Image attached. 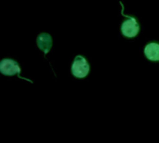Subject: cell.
I'll return each mask as SVG.
<instances>
[{
	"label": "cell",
	"mask_w": 159,
	"mask_h": 143,
	"mask_svg": "<svg viewBox=\"0 0 159 143\" xmlns=\"http://www.w3.org/2000/svg\"><path fill=\"white\" fill-rule=\"evenodd\" d=\"M144 54L146 58L152 61L159 60V44L156 42L149 43L144 48Z\"/></svg>",
	"instance_id": "cell-5"
},
{
	"label": "cell",
	"mask_w": 159,
	"mask_h": 143,
	"mask_svg": "<svg viewBox=\"0 0 159 143\" xmlns=\"http://www.w3.org/2000/svg\"><path fill=\"white\" fill-rule=\"evenodd\" d=\"M0 72L5 75H19L20 73V68L17 61L10 59H4L0 62Z\"/></svg>",
	"instance_id": "cell-3"
},
{
	"label": "cell",
	"mask_w": 159,
	"mask_h": 143,
	"mask_svg": "<svg viewBox=\"0 0 159 143\" xmlns=\"http://www.w3.org/2000/svg\"><path fill=\"white\" fill-rule=\"evenodd\" d=\"M36 44H37V47H39V49H41L45 54H47L49 52V50L52 47V37L48 34L42 33L37 36Z\"/></svg>",
	"instance_id": "cell-4"
},
{
	"label": "cell",
	"mask_w": 159,
	"mask_h": 143,
	"mask_svg": "<svg viewBox=\"0 0 159 143\" xmlns=\"http://www.w3.org/2000/svg\"><path fill=\"white\" fill-rule=\"evenodd\" d=\"M89 64L88 63L87 60L82 56L75 57L73 64H72V74L75 77L77 78H84L89 73Z\"/></svg>",
	"instance_id": "cell-1"
},
{
	"label": "cell",
	"mask_w": 159,
	"mask_h": 143,
	"mask_svg": "<svg viewBox=\"0 0 159 143\" xmlns=\"http://www.w3.org/2000/svg\"><path fill=\"white\" fill-rule=\"evenodd\" d=\"M140 26L136 19L131 17H127V20L121 25V32L123 35L127 37H134L138 34Z\"/></svg>",
	"instance_id": "cell-2"
}]
</instances>
